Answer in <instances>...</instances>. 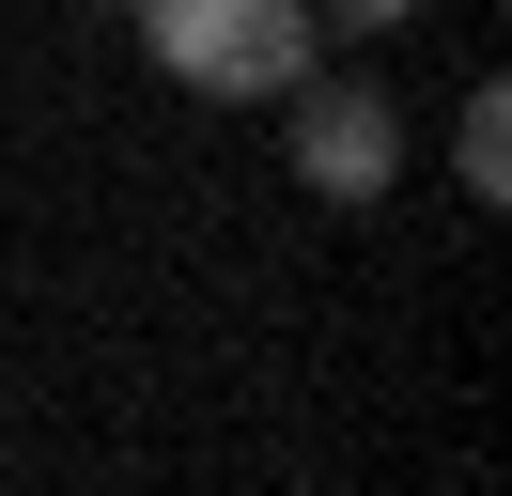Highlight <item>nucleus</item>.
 <instances>
[{
	"label": "nucleus",
	"mask_w": 512,
	"mask_h": 496,
	"mask_svg": "<svg viewBox=\"0 0 512 496\" xmlns=\"http://www.w3.org/2000/svg\"><path fill=\"white\" fill-rule=\"evenodd\" d=\"M125 16H140V47L187 93H218V109H264V93L311 78V16H295V0H125Z\"/></svg>",
	"instance_id": "f257e3e1"
},
{
	"label": "nucleus",
	"mask_w": 512,
	"mask_h": 496,
	"mask_svg": "<svg viewBox=\"0 0 512 496\" xmlns=\"http://www.w3.org/2000/svg\"><path fill=\"white\" fill-rule=\"evenodd\" d=\"M295 171H311L326 202H373V186L404 171V109H388L373 78H295Z\"/></svg>",
	"instance_id": "f03ea898"
},
{
	"label": "nucleus",
	"mask_w": 512,
	"mask_h": 496,
	"mask_svg": "<svg viewBox=\"0 0 512 496\" xmlns=\"http://www.w3.org/2000/svg\"><path fill=\"white\" fill-rule=\"evenodd\" d=\"M450 171H466V202H512V93L497 78L450 109Z\"/></svg>",
	"instance_id": "7ed1b4c3"
},
{
	"label": "nucleus",
	"mask_w": 512,
	"mask_h": 496,
	"mask_svg": "<svg viewBox=\"0 0 512 496\" xmlns=\"http://www.w3.org/2000/svg\"><path fill=\"white\" fill-rule=\"evenodd\" d=\"M326 16H342V31H404L419 0H326Z\"/></svg>",
	"instance_id": "20e7f679"
},
{
	"label": "nucleus",
	"mask_w": 512,
	"mask_h": 496,
	"mask_svg": "<svg viewBox=\"0 0 512 496\" xmlns=\"http://www.w3.org/2000/svg\"><path fill=\"white\" fill-rule=\"evenodd\" d=\"M109 16H125V0H109Z\"/></svg>",
	"instance_id": "39448f33"
}]
</instances>
